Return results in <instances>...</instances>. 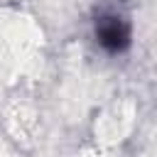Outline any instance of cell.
Here are the masks:
<instances>
[{
  "mask_svg": "<svg viewBox=\"0 0 157 157\" xmlns=\"http://www.w3.org/2000/svg\"><path fill=\"white\" fill-rule=\"evenodd\" d=\"M93 39L105 54H123L132 42V25L120 10H101L93 20Z\"/></svg>",
  "mask_w": 157,
  "mask_h": 157,
  "instance_id": "1",
  "label": "cell"
}]
</instances>
